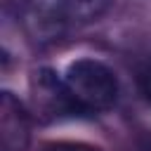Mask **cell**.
<instances>
[{
  "mask_svg": "<svg viewBox=\"0 0 151 151\" xmlns=\"http://www.w3.org/2000/svg\"><path fill=\"white\" fill-rule=\"evenodd\" d=\"M64 14L68 17V21H78V24H87L99 19L106 7L111 5V0H59Z\"/></svg>",
  "mask_w": 151,
  "mask_h": 151,
  "instance_id": "277c9868",
  "label": "cell"
},
{
  "mask_svg": "<svg viewBox=\"0 0 151 151\" xmlns=\"http://www.w3.org/2000/svg\"><path fill=\"white\" fill-rule=\"evenodd\" d=\"M64 83L83 111H104L118 97V80L113 71L97 59H76L68 64Z\"/></svg>",
  "mask_w": 151,
  "mask_h": 151,
  "instance_id": "6da1fadb",
  "label": "cell"
},
{
  "mask_svg": "<svg viewBox=\"0 0 151 151\" xmlns=\"http://www.w3.org/2000/svg\"><path fill=\"white\" fill-rule=\"evenodd\" d=\"M31 139L28 113L12 92L0 94V151H26Z\"/></svg>",
  "mask_w": 151,
  "mask_h": 151,
  "instance_id": "7a4b0ae2",
  "label": "cell"
},
{
  "mask_svg": "<svg viewBox=\"0 0 151 151\" xmlns=\"http://www.w3.org/2000/svg\"><path fill=\"white\" fill-rule=\"evenodd\" d=\"M139 90H142L144 99L151 104V66H146V68L139 73Z\"/></svg>",
  "mask_w": 151,
  "mask_h": 151,
  "instance_id": "8992f818",
  "label": "cell"
},
{
  "mask_svg": "<svg viewBox=\"0 0 151 151\" xmlns=\"http://www.w3.org/2000/svg\"><path fill=\"white\" fill-rule=\"evenodd\" d=\"M33 97H35V101H38L42 109H47V111L54 113V116L83 111V109L76 104V99L71 97L66 83L57 80V76H54L52 71H47V68H42V71L35 73V78H33Z\"/></svg>",
  "mask_w": 151,
  "mask_h": 151,
  "instance_id": "3957f363",
  "label": "cell"
},
{
  "mask_svg": "<svg viewBox=\"0 0 151 151\" xmlns=\"http://www.w3.org/2000/svg\"><path fill=\"white\" fill-rule=\"evenodd\" d=\"M45 151H101V149L85 142H52L45 146Z\"/></svg>",
  "mask_w": 151,
  "mask_h": 151,
  "instance_id": "5b68a950",
  "label": "cell"
}]
</instances>
